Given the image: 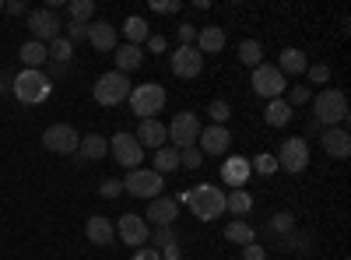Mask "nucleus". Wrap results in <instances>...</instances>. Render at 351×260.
Segmentation results:
<instances>
[{
    "mask_svg": "<svg viewBox=\"0 0 351 260\" xmlns=\"http://www.w3.org/2000/svg\"><path fill=\"white\" fill-rule=\"evenodd\" d=\"M176 204H186L193 211V218H200V222H215L225 215V193L211 183H200L193 190H183Z\"/></svg>",
    "mask_w": 351,
    "mask_h": 260,
    "instance_id": "nucleus-1",
    "label": "nucleus"
},
{
    "mask_svg": "<svg viewBox=\"0 0 351 260\" xmlns=\"http://www.w3.org/2000/svg\"><path fill=\"white\" fill-rule=\"evenodd\" d=\"M313 120L319 127H344L348 120V99L341 88H324L319 95H313Z\"/></svg>",
    "mask_w": 351,
    "mask_h": 260,
    "instance_id": "nucleus-2",
    "label": "nucleus"
},
{
    "mask_svg": "<svg viewBox=\"0 0 351 260\" xmlns=\"http://www.w3.org/2000/svg\"><path fill=\"white\" fill-rule=\"evenodd\" d=\"M11 92H14V99L25 102V106H39V102H46V99L53 95V78L43 74V71H21V74L11 81Z\"/></svg>",
    "mask_w": 351,
    "mask_h": 260,
    "instance_id": "nucleus-3",
    "label": "nucleus"
},
{
    "mask_svg": "<svg viewBox=\"0 0 351 260\" xmlns=\"http://www.w3.org/2000/svg\"><path fill=\"white\" fill-rule=\"evenodd\" d=\"M127 102H130V113H137L141 120H155V113L165 109V88H162V84H155V81L137 84Z\"/></svg>",
    "mask_w": 351,
    "mask_h": 260,
    "instance_id": "nucleus-4",
    "label": "nucleus"
},
{
    "mask_svg": "<svg viewBox=\"0 0 351 260\" xmlns=\"http://www.w3.org/2000/svg\"><path fill=\"white\" fill-rule=\"evenodd\" d=\"M120 183H123V190H127V193H134V197L155 200V197H162L165 176H162V172H155V169H130Z\"/></svg>",
    "mask_w": 351,
    "mask_h": 260,
    "instance_id": "nucleus-5",
    "label": "nucleus"
},
{
    "mask_svg": "<svg viewBox=\"0 0 351 260\" xmlns=\"http://www.w3.org/2000/svg\"><path fill=\"white\" fill-rule=\"evenodd\" d=\"M130 99V78L120 71H109L95 81V102L99 106H120Z\"/></svg>",
    "mask_w": 351,
    "mask_h": 260,
    "instance_id": "nucleus-6",
    "label": "nucleus"
},
{
    "mask_svg": "<svg viewBox=\"0 0 351 260\" xmlns=\"http://www.w3.org/2000/svg\"><path fill=\"white\" fill-rule=\"evenodd\" d=\"M169 130V144H172V148L176 152H183V148H193V144H197V137H200V120H197V113H176V120L165 127Z\"/></svg>",
    "mask_w": 351,
    "mask_h": 260,
    "instance_id": "nucleus-7",
    "label": "nucleus"
},
{
    "mask_svg": "<svg viewBox=\"0 0 351 260\" xmlns=\"http://www.w3.org/2000/svg\"><path fill=\"white\" fill-rule=\"evenodd\" d=\"M109 155L120 162L127 172H130V169H141V162H144V148L137 144V137L127 134V130H120V134L109 137Z\"/></svg>",
    "mask_w": 351,
    "mask_h": 260,
    "instance_id": "nucleus-8",
    "label": "nucleus"
},
{
    "mask_svg": "<svg viewBox=\"0 0 351 260\" xmlns=\"http://www.w3.org/2000/svg\"><path fill=\"white\" fill-rule=\"evenodd\" d=\"M278 169H285V172H302V169H309V141H306V137H288V141H281V148H278Z\"/></svg>",
    "mask_w": 351,
    "mask_h": 260,
    "instance_id": "nucleus-9",
    "label": "nucleus"
},
{
    "mask_svg": "<svg viewBox=\"0 0 351 260\" xmlns=\"http://www.w3.org/2000/svg\"><path fill=\"white\" fill-rule=\"evenodd\" d=\"M288 88V78L274 67V64H260L253 71V92L263 99H281V92Z\"/></svg>",
    "mask_w": 351,
    "mask_h": 260,
    "instance_id": "nucleus-10",
    "label": "nucleus"
},
{
    "mask_svg": "<svg viewBox=\"0 0 351 260\" xmlns=\"http://www.w3.org/2000/svg\"><path fill=\"white\" fill-rule=\"evenodd\" d=\"M43 144H46V152H53V155H74L81 137H77V130L71 123H53V127H46Z\"/></svg>",
    "mask_w": 351,
    "mask_h": 260,
    "instance_id": "nucleus-11",
    "label": "nucleus"
},
{
    "mask_svg": "<svg viewBox=\"0 0 351 260\" xmlns=\"http://www.w3.org/2000/svg\"><path fill=\"white\" fill-rule=\"evenodd\" d=\"M60 18H56L49 8H39V11H32L28 14V32H32V39L36 43H43V46H49L53 39H60Z\"/></svg>",
    "mask_w": 351,
    "mask_h": 260,
    "instance_id": "nucleus-12",
    "label": "nucleus"
},
{
    "mask_svg": "<svg viewBox=\"0 0 351 260\" xmlns=\"http://www.w3.org/2000/svg\"><path fill=\"white\" fill-rule=\"evenodd\" d=\"M116 236H120L127 246H144L152 239V228L141 215H123L120 222H116Z\"/></svg>",
    "mask_w": 351,
    "mask_h": 260,
    "instance_id": "nucleus-13",
    "label": "nucleus"
},
{
    "mask_svg": "<svg viewBox=\"0 0 351 260\" xmlns=\"http://www.w3.org/2000/svg\"><path fill=\"white\" fill-rule=\"evenodd\" d=\"M204 71V53L197 46H180L172 53V74L176 78H197Z\"/></svg>",
    "mask_w": 351,
    "mask_h": 260,
    "instance_id": "nucleus-14",
    "label": "nucleus"
},
{
    "mask_svg": "<svg viewBox=\"0 0 351 260\" xmlns=\"http://www.w3.org/2000/svg\"><path fill=\"white\" fill-rule=\"evenodd\" d=\"M319 144L330 158H348L351 155V134L344 127H324L319 130Z\"/></svg>",
    "mask_w": 351,
    "mask_h": 260,
    "instance_id": "nucleus-15",
    "label": "nucleus"
},
{
    "mask_svg": "<svg viewBox=\"0 0 351 260\" xmlns=\"http://www.w3.org/2000/svg\"><path fill=\"white\" fill-rule=\"evenodd\" d=\"M200 144L197 148L204 152V155H225L228 152V144H232V134H228V127H218V123H211L208 130H200V137H197Z\"/></svg>",
    "mask_w": 351,
    "mask_h": 260,
    "instance_id": "nucleus-16",
    "label": "nucleus"
},
{
    "mask_svg": "<svg viewBox=\"0 0 351 260\" xmlns=\"http://www.w3.org/2000/svg\"><path fill=\"white\" fill-rule=\"evenodd\" d=\"M137 144H141V148H165V144H169V130H165V123L162 120H141V127H137Z\"/></svg>",
    "mask_w": 351,
    "mask_h": 260,
    "instance_id": "nucleus-17",
    "label": "nucleus"
},
{
    "mask_svg": "<svg viewBox=\"0 0 351 260\" xmlns=\"http://www.w3.org/2000/svg\"><path fill=\"white\" fill-rule=\"evenodd\" d=\"M176 218H180V204H176L172 197H155L148 200V215H144V222H152V225H172Z\"/></svg>",
    "mask_w": 351,
    "mask_h": 260,
    "instance_id": "nucleus-18",
    "label": "nucleus"
},
{
    "mask_svg": "<svg viewBox=\"0 0 351 260\" xmlns=\"http://www.w3.org/2000/svg\"><path fill=\"white\" fill-rule=\"evenodd\" d=\"M250 176H253V165H250V158H243V155H232V158H225V165H221V180H225L228 187L243 190Z\"/></svg>",
    "mask_w": 351,
    "mask_h": 260,
    "instance_id": "nucleus-19",
    "label": "nucleus"
},
{
    "mask_svg": "<svg viewBox=\"0 0 351 260\" xmlns=\"http://www.w3.org/2000/svg\"><path fill=\"white\" fill-rule=\"evenodd\" d=\"M84 236L92 239L95 246H109L112 239H116V225L106 218V215H92L84 222Z\"/></svg>",
    "mask_w": 351,
    "mask_h": 260,
    "instance_id": "nucleus-20",
    "label": "nucleus"
},
{
    "mask_svg": "<svg viewBox=\"0 0 351 260\" xmlns=\"http://www.w3.org/2000/svg\"><path fill=\"white\" fill-rule=\"evenodd\" d=\"M88 43L99 53H112L116 49V25L109 21H88Z\"/></svg>",
    "mask_w": 351,
    "mask_h": 260,
    "instance_id": "nucleus-21",
    "label": "nucleus"
},
{
    "mask_svg": "<svg viewBox=\"0 0 351 260\" xmlns=\"http://www.w3.org/2000/svg\"><path fill=\"white\" fill-rule=\"evenodd\" d=\"M306 67H309V56H306L302 49H295V46L281 49V56H278V71H281L285 78H302Z\"/></svg>",
    "mask_w": 351,
    "mask_h": 260,
    "instance_id": "nucleus-22",
    "label": "nucleus"
},
{
    "mask_svg": "<svg viewBox=\"0 0 351 260\" xmlns=\"http://www.w3.org/2000/svg\"><path fill=\"white\" fill-rule=\"evenodd\" d=\"M106 152H109V141L102 134H88L77 144V158L81 162H99V158H106Z\"/></svg>",
    "mask_w": 351,
    "mask_h": 260,
    "instance_id": "nucleus-23",
    "label": "nucleus"
},
{
    "mask_svg": "<svg viewBox=\"0 0 351 260\" xmlns=\"http://www.w3.org/2000/svg\"><path fill=\"white\" fill-rule=\"evenodd\" d=\"M197 49L200 53H221L225 49V28H218V25L197 28Z\"/></svg>",
    "mask_w": 351,
    "mask_h": 260,
    "instance_id": "nucleus-24",
    "label": "nucleus"
},
{
    "mask_svg": "<svg viewBox=\"0 0 351 260\" xmlns=\"http://www.w3.org/2000/svg\"><path fill=\"white\" fill-rule=\"evenodd\" d=\"M116 53V71H120V74H127V71H137L141 64H144V49L141 46H116L112 49Z\"/></svg>",
    "mask_w": 351,
    "mask_h": 260,
    "instance_id": "nucleus-25",
    "label": "nucleus"
},
{
    "mask_svg": "<svg viewBox=\"0 0 351 260\" xmlns=\"http://www.w3.org/2000/svg\"><path fill=\"white\" fill-rule=\"evenodd\" d=\"M18 56H21V64H25V71H39V67H43V64L49 60V53H46V46H43V43H36V39H32V43H25Z\"/></svg>",
    "mask_w": 351,
    "mask_h": 260,
    "instance_id": "nucleus-26",
    "label": "nucleus"
},
{
    "mask_svg": "<svg viewBox=\"0 0 351 260\" xmlns=\"http://www.w3.org/2000/svg\"><path fill=\"white\" fill-rule=\"evenodd\" d=\"M263 120H267V127H285L291 120V106L285 99H271L267 109H263Z\"/></svg>",
    "mask_w": 351,
    "mask_h": 260,
    "instance_id": "nucleus-27",
    "label": "nucleus"
},
{
    "mask_svg": "<svg viewBox=\"0 0 351 260\" xmlns=\"http://www.w3.org/2000/svg\"><path fill=\"white\" fill-rule=\"evenodd\" d=\"M225 211H232L236 218H246V215L253 211V197H250L246 190H232V193H225Z\"/></svg>",
    "mask_w": 351,
    "mask_h": 260,
    "instance_id": "nucleus-28",
    "label": "nucleus"
},
{
    "mask_svg": "<svg viewBox=\"0 0 351 260\" xmlns=\"http://www.w3.org/2000/svg\"><path fill=\"white\" fill-rule=\"evenodd\" d=\"M225 239L228 243H239V246H250V243H256V233H253V225H246L243 218H236L232 225H225Z\"/></svg>",
    "mask_w": 351,
    "mask_h": 260,
    "instance_id": "nucleus-29",
    "label": "nucleus"
},
{
    "mask_svg": "<svg viewBox=\"0 0 351 260\" xmlns=\"http://www.w3.org/2000/svg\"><path fill=\"white\" fill-rule=\"evenodd\" d=\"M123 36L130 39V46H141V43H148V36H152V28H148V21L144 18H127L123 21Z\"/></svg>",
    "mask_w": 351,
    "mask_h": 260,
    "instance_id": "nucleus-30",
    "label": "nucleus"
},
{
    "mask_svg": "<svg viewBox=\"0 0 351 260\" xmlns=\"http://www.w3.org/2000/svg\"><path fill=\"white\" fill-rule=\"evenodd\" d=\"M239 64H243V67H253V71L263 64V46H260L256 39H246V43L239 46Z\"/></svg>",
    "mask_w": 351,
    "mask_h": 260,
    "instance_id": "nucleus-31",
    "label": "nucleus"
},
{
    "mask_svg": "<svg viewBox=\"0 0 351 260\" xmlns=\"http://www.w3.org/2000/svg\"><path fill=\"white\" fill-rule=\"evenodd\" d=\"M267 233H271V236H288V233H295V215H291V211H278V215H271Z\"/></svg>",
    "mask_w": 351,
    "mask_h": 260,
    "instance_id": "nucleus-32",
    "label": "nucleus"
},
{
    "mask_svg": "<svg viewBox=\"0 0 351 260\" xmlns=\"http://www.w3.org/2000/svg\"><path fill=\"white\" fill-rule=\"evenodd\" d=\"M172 169H180V152L165 144V148L155 152V172H172Z\"/></svg>",
    "mask_w": 351,
    "mask_h": 260,
    "instance_id": "nucleus-33",
    "label": "nucleus"
},
{
    "mask_svg": "<svg viewBox=\"0 0 351 260\" xmlns=\"http://www.w3.org/2000/svg\"><path fill=\"white\" fill-rule=\"evenodd\" d=\"M46 53H49V60H56V64H64V67H67V60L74 56V46L60 36V39H53V43L46 46Z\"/></svg>",
    "mask_w": 351,
    "mask_h": 260,
    "instance_id": "nucleus-34",
    "label": "nucleus"
},
{
    "mask_svg": "<svg viewBox=\"0 0 351 260\" xmlns=\"http://www.w3.org/2000/svg\"><path fill=\"white\" fill-rule=\"evenodd\" d=\"M67 11H71V21H92V14H95V0H71L67 4Z\"/></svg>",
    "mask_w": 351,
    "mask_h": 260,
    "instance_id": "nucleus-35",
    "label": "nucleus"
},
{
    "mask_svg": "<svg viewBox=\"0 0 351 260\" xmlns=\"http://www.w3.org/2000/svg\"><path fill=\"white\" fill-rule=\"evenodd\" d=\"M291 109H295V106H309L313 102V92H309V84H291V88H288V99H285Z\"/></svg>",
    "mask_w": 351,
    "mask_h": 260,
    "instance_id": "nucleus-36",
    "label": "nucleus"
},
{
    "mask_svg": "<svg viewBox=\"0 0 351 260\" xmlns=\"http://www.w3.org/2000/svg\"><path fill=\"white\" fill-rule=\"evenodd\" d=\"M250 165H253V172H260V176H274V172H278V158H274V155H267V152L256 155Z\"/></svg>",
    "mask_w": 351,
    "mask_h": 260,
    "instance_id": "nucleus-37",
    "label": "nucleus"
},
{
    "mask_svg": "<svg viewBox=\"0 0 351 260\" xmlns=\"http://www.w3.org/2000/svg\"><path fill=\"white\" fill-rule=\"evenodd\" d=\"M200 162H204V152L197 148V144L180 152V169H200Z\"/></svg>",
    "mask_w": 351,
    "mask_h": 260,
    "instance_id": "nucleus-38",
    "label": "nucleus"
},
{
    "mask_svg": "<svg viewBox=\"0 0 351 260\" xmlns=\"http://www.w3.org/2000/svg\"><path fill=\"white\" fill-rule=\"evenodd\" d=\"M64 39H67L71 46L84 43V39H88V25H84V21H71V25H67V36H64Z\"/></svg>",
    "mask_w": 351,
    "mask_h": 260,
    "instance_id": "nucleus-39",
    "label": "nucleus"
},
{
    "mask_svg": "<svg viewBox=\"0 0 351 260\" xmlns=\"http://www.w3.org/2000/svg\"><path fill=\"white\" fill-rule=\"evenodd\" d=\"M208 113H211V120H215V123H218V127H225V120H228V117H232V106H228V102H221V99H215V102H211V109H208Z\"/></svg>",
    "mask_w": 351,
    "mask_h": 260,
    "instance_id": "nucleus-40",
    "label": "nucleus"
},
{
    "mask_svg": "<svg viewBox=\"0 0 351 260\" xmlns=\"http://www.w3.org/2000/svg\"><path fill=\"white\" fill-rule=\"evenodd\" d=\"M306 74H309V81H313V84L330 81V67H327V64H309V67H306Z\"/></svg>",
    "mask_w": 351,
    "mask_h": 260,
    "instance_id": "nucleus-41",
    "label": "nucleus"
},
{
    "mask_svg": "<svg viewBox=\"0 0 351 260\" xmlns=\"http://www.w3.org/2000/svg\"><path fill=\"white\" fill-rule=\"evenodd\" d=\"M176 36H180V46H193L197 43V28L190 21H183L180 28H176Z\"/></svg>",
    "mask_w": 351,
    "mask_h": 260,
    "instance_id": "nucleus-42",
    "label": "nucleus"
},
{
    "mask_svg": "<svg viewBox=\"0 0 351 260\" xmlns=\"http://www.w3.org/2000/svg\"><path fill=\"white\" fill-rule=\"evenodd\" d=\"M183 4L180 0H152V11H158V14H176Z\"/></svg>",
    "mask_w": 351,
    "mask_h": 260,
    "instance_id": "nucleus-43",
    "label": "nucleus"
},
{
    "mask_svg": "<svg viewBox=\"0 0 351 260\" xmlns=\"http://www.w3.org/2000/svg\"><path fill=\"white\" fill-rule=\"evenodd\" d=\"M99 193H102V197H120V193H123V183H120V180H102Z\"/></svg>",
    "mask_w": 351,
    "mask_h": 260,
    "instance_id": "nucleus-44",
    "label": "nucleus"
},
{
    "mask_svg": "<svg viewBox=\"0 0 351 260\" xmlns=\"http://www.w3.org/2000/svg\"><path fill=\"white\" fill-rule=\"evenodd\" d=\"M243 260H267V250L260 243H250V246H243Z\"/></svg>",
    "mask_w": 351,
    "mask_h": 260,
    "instance_id": "nucleus-45",
    "label": "nucleus"
},
{
    "mask_svg": "<svg viewBox=\"0 0 351 260\" xmlns=\"http://www.w3.org/2000/svg\"><path fill=\"white\" fill-rule=\"evenodd\" d=\"M155 250H162V246H169V243H176V236H172V228L169 225H162V228H155Z\"/></svg>",
    "mask_w": 351,
    "mask_h": 260,
    "instance_id": "nucleus-46",
    "label": "nucleus"
},
{
    "mask_svg": "<svg viewBox=\"0 0 351 260\" xmlns=\"http://www.w3.org/2000/svg\"><path fill=\"white\" fill-rule=\"evenodd\" d=\"M144 46H148L152 53H165L169 49V39L165 36H148V43H144Z\"/></svg>",
    "mask_w": 351,
    "mask_h": 260,
    "instance_id": "nucleus-47",
    "label": "nucleus"
},
{
    "mask_svg": "<svg viewBox=\"0 0 351 260\" xmlns=\"http://www.w3.org/2000/svg\"><path fill=\"white\" fill-rule=\"evenodd\" d=\"M158 253H162V260H183V250H180V243H169V246H162Z\"/></svg>",
    "mask_w": 351,
    "mask_h": 260,
    "instance_id": "nucleus-48",
    "label": "nucleus"
},
{
    "mask_svg": "<svg viewBox=\"0 0 351 260\" xmlns=\"http://www.w3.org/2000/svg\"><path fill=\"white\" fill-rule=\"evenodd\" d=\"M134 260H162V253H158L155 246H137V253H134Z\"/></svg>",
    "mask_w": 351,
    "mask_h": 260,
    "instance_id": "nucleus-49",
    "label": "nucleus"
},
{
    "mask_svg": "<svg viewBox=\"0 0 351 260\" xmlns=\"http://www.w3.org/2000/svg\"><path fill=\"white\" fill-rule=\"evenodd\" d=\"M4 11H8V14H25L28 8H25V0H8V4H4Z\"/></svg>",
    "mask_w": 351,
    "mask_h": 260,
    "instance_id": "nucleus-50",
    "label": "nucleus"
},
{
    "mask_svg": "<svg viewBox=\"0 0 351 260\" xmlns=\"http://www.w3.org/2000/svg\"><path fill=\"white\" fill-rule=\"evenodd\" d=\"M319 130H324V127H319L316 120H309V127H306V134H319ZM306 134H302V137H306Z\"/></svg>",
    "mask_w": 351,
    "mask_h": 260,
    "instance_id": "nucleus-51",
    "label": "nucleus"
},
{
    "mask_svg": "<svg viewBox=\"0 0 351 260\" xmlns=\"http://www.w3.org/2000/svg\"><path fill=\"white\" fill-rule=\"evenodd\" d=\"M8 88H11V84H8V78H4V74H0V92H8Z\"/></svg>",
    "mask_w": 351,
    "mask_h": 260,
    "instance_id": "nucleus-52",
    "label": "nucleus"
},
{
    "mask_svg": "<svg viewBox=\"0 0 351 260\" xmlns=\"http://www.w3.org/2000/svg\"><path fill=\"white\" fill-rule=\"evenodd\" d=\"M0 11H4V4H0Z\"/></svg>",
    "mask_w": 351,
    "mask_h": 260,
    "instance_id": "nucleus-53",
    "label": "nucleus"
}]
</instances>
